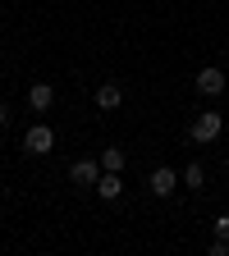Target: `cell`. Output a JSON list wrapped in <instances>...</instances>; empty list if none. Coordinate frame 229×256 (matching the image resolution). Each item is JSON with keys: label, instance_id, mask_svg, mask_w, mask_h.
Returning a JSON list of instances; mask_svg holds the SVG:
<instances>
[{"label": "cell", "instance_id": "cell-3", "mask_svg": "<svg viewBox=\"0 0 229 256\" xmlns=\"http://www.w3.org/2000/svg\"><path fill=\"white\" fill-rule=\"evenodd\" d=\"M220 128H224L220 114H215V110H202L197 124H192V142H215V138H220Z\"/></svg>", "mask_w": 229, "mask_h": 256}, {"label": "cell", "instance_id": "cell-13", "mask_svg": "<svg viewBox=\"0 0 229 256\" xmlns=\"http://www.w3.org/2000/svg\"><path fill=\"white\" fill-rule=\"evenodd\" d=\"M5 119H10V110H5V106H0V128H5Z\"/></svg>", "mask_w": 229, "mask_h": 256}, {"label": "cell", "instance_id": "cell-11", "mask_svg": "<svg viewBox=\"0 0 229 256\" xmlns=\"http://www.w3.org/2000/svg\"><path fill=\"white\" fill-rule=\"evenodd\" d=\"M215 238H224V242H229V215H220V220H215Z\"/></svg>", "mask_w": 229, "mask_h": 256}, {"label": "cell", "instance_id": "cell-10", "mask_svg": "<svg viewBox=\"0 0 229 256\" xmlns=\"http://www.w3.org/2000/svg\"><path fill=\"white\" fill-rule=\"evenodd\" d=\"M101 165H106V170H124V151H119V146H106V151H101Z\"/></svg>", "mask_w": 229, "mask_h": 256}, {"label": "cell", "instance_id": "cell-5", "mask_svg": "<svg viewBox=\"0 0 229 256\" xmlns=\"http://www.w3.org/2000/svg\"><path fill=\"white\" fill-rule=\"evenodd\" d=\"M28 106H32V110H51V106H55V87H51V82H32V87H28Z\"/></svg>", "mask_w": 229, "mask_h": 256}, {"label": "cell", "instance_id": "cell-6", "mask_svg": "<svg viewBox=\"0 0 229 256\" xmlns=\"http://www.w3.org/2000/svg\"><path fill=\"white\" fill-rule=\"evenodd\" d=\"M197 92L202 96H224V74L220 69H202L197 74Z\"/></svg>", "mask_w": 229, "mask_h": 256}, {"label": "cell", "instance_id": "cell-2", "mask_svg": "<svg viewBox=\"0 0 229 256\" xmlns=\"http://www.w3.org/2000/svg\"><path fill=\"white\" fill-rule=\"evenodd\" d=\"M101 174H106L101 160H74V165H69V178H74L78 188H96V178H101Z\"/></svg>", "mask_w": 229, "mask_h": 256}, {"label": "cell", "instance_id": "cell-1", "mask_svg": "<svg viewBox=\"0 0 229 256\" xmlns=\"http://www.w3.org/2000/svg\"><path fill=\"white\" fill-rule=\"evenodd\" d=\"M23 151H28V156H51V151H55V128L32 124L28 133H23Z\"/></svg>", "mask_w": 229, "mask_h": 256}, {"label": "cell", "instance_id": "cell-4", "mask_svg": "<svg viewBox=\"0 0 229 256\" xmlns=\"http://www.w3.org/2000/svg\"><path fill=\"white\" fill-rule=\"evenodd\" d=\"M147 188H151V197H170V192L179 188V174H174L170 165H160V170H151V178H147Z\"/></svg>", "mask_w": 229, "mask_h": 256}, {"label": "cell", "instance_id": "cell-12", "mask_svg": "<svg viewBox=\"0 0 229 256\" xmlns=\"http://www.w3.org/2000/svg\"><path fill=\"white\" fill-rule=\"evenodd\" d=\"M206 252H211V256H229V242H224V238H215V242H211Z\"/></svg>", "mask_w": 229, "mask_h": 256}, {"label": "cell", "instance_id": "cell-8", "mask_svg": "<svg viewBox=\"0 0 229 256\" xmlns=\"http://www.w3.org/2000/svg\"><path fill=\"white\" fill-rule=\"evenodd\" d=\"M119 101H124L119 82H101V87H96V110H115Z\"/></svg>", "mask_w": 229, "mask_h": 256}, {"label": "cell", "instance_id": "cell-7", "mask_svg": "<svg viewBox=\"0 0 229 256\" xmlns=\"http://www.w3.org/2000/svg\"><path fill=\"white\" fill-rule=\"evenodd\" d=\"M96 192H101L106 202H115L119 192H124V178H119V170H106L101 178H96Z\"/></svg>", "mask_w": 229, "mask_h": 256}, {"label": "cell", "instance_id": "cell-9", "mask_svg": "<svg viewBox=\"0 0 229 256\" xmlns=\"http://www.w3.org/2000/svg\"><path fill=\"white\" fill-rule=\"evenodd\" d=\"M183 183H188V188H197V192L206 188V174H202V165H197V160H192V165L183 170Z\"/></svg>", "mask_w": 229, "mask_h": 256}]
</instances>
